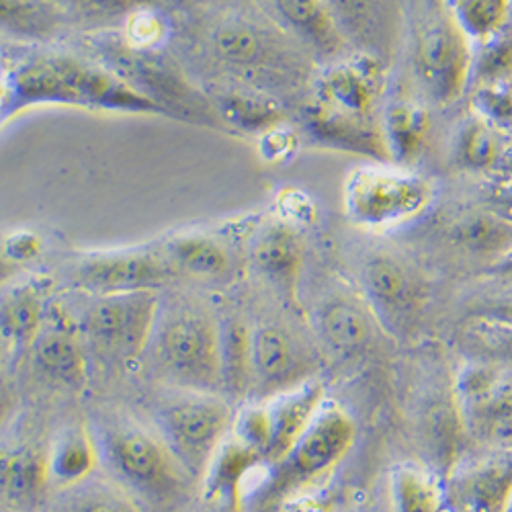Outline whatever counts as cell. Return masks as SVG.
<instances>
[{
	"label": "cell",
	"mask_w": 512,
	"mask_h": 512,
	"mask_svg": "<svg viewBox=\"0 0 512 512\" xmlns=\"http://www.w3.org/2000/svg\"><path fill=\"white\" fill-rule=\"evenodd\" d=\"M3 119L29 107L66 105L89 111L164 115L109 66L70 54L35 52L3 66Z\"/></svg>",
	"instance_id": "6da1fadb"
},
{
	"label": "cell",
	"mask_w": 512,
	"mask_h": 512,
	"mask_svg": "<svg viewBox=\"0 0 512 512\" xmlns=\"http://www.w3.org/2000/svg\"><path fill=\"white\" fill-rule=\"evenodd\" d=\"M93 433L109 476L140 504L166 510L187 498L193 480L158 431L132 418L109 416Z\"/></svg>",
	"instance_id": "7a4b0ae2"
},
{
	"label": "cell",
	"mask_w": 512,
	"mask_h": 512,
	"mask_svg": "<svg viewBox=\"0 0 512 512\" xmlns=\"http://www.w3.org/2000/svg\"><path fill=\"white\" fill-rule=\"evenodd\" d=\"M357 441L353 416L334 402H324L308 431L281 459L265 467V476L248 496L246 512H283L295 498L332 476Z\"/></svg>",
	"instance_id": "3957f363"
},
{
	"label": "cell",
	"mask_w": 512,
	"mask_h": 512,
	"mask_svg": "<svg viewBox=\"0 0 512 512\" xmlns=\"http://www.w3.org/2000/svg\"><path fill=\"white\" fill-rule=\"evenodd\" d=\"M146 355L177 390L222 392V322L203 308L162 306Z\"/></svg>",
	"instance_id": "277c9868"
},
{
	"label": "cell",
	"mask_w": 512,
	"mask_h": 512,
	"mask_svg": "<svg viewBox=\"0 0 512 512\" xmlns=\"http://www.w3.org/2000/svg\"><path fill=\"white\" fill-rule=\"evenodd\" d=\"M179 392L156 410V429L189 478L203 484L230 439L236 416L220 394Z\"/></svg>",
	"instance_id": "5b68a950"
},
{
	"label": "cell",
	"mask_w": 512,
	"mask_h": 512,
	"mask_svg": "<svg viewBox=\"0 0 512 512\" xmlns=\"http://www.w3.org/2000/svg\"><path fill=\"white\" fill-rule=\"evenodd\" d=\"M435 197L433 185L398 164L357 166L343 187L347 218L367 230H388L422 216Z\"/></svg>",
	"instance_id": "8992f818"
},
{
	"label": "cell",
	"mask_w": 512,
	"mask_h": 512,
	"mask_svg": "<svg viewBox=\"0 0 512 512\" xmlns=\"http://www.w3.org/2000/svg\"><path fill=\"white\" fill-rule=\"evenodd\" d=\"M474 70V41L461 31L443 0L429 9L416 29V78L435 103L453 105L467 91Z\"/></svg>",
	"instance_id": "52a82bcc"
},
{
	"label": "cell",
	"mask_w": 512,
	"mask_h": 512,
	"mask_svg": "<svg viewBox=\"0 0 512 512\" xmlns=\"http://www.w3.org/2000/svg\"><path fill=\"white\" fill-rule=\"evenodd\" d=\"M160 310L158 291L101 295L95 297L78 326L84 343L101 359L130 365L146 355Z\"/></svg>",
	"instance_id": "ba28073f"
},
{
	"label": "cell",
	"mask_w": 512,
	"mask_h": 512,
	"mask_svg": "<svg viewBox=\"0 0 512 512\" xmlns=\"http://www.w3.org/2000/svg\"><path fill=\"white\" fill-rule=\"evenodd\" d=\"M324 396L322 383L310 379L289 392L252 404L236 416L232 437L267 467L300 441L324 406Z\"/></svg>",
	"instance_id": "9c48e42d"
},
{
	"label": "cell",
	"mask_w": 512,
	"mask_h": 512,
	"mask_svg": "<svg viewBox=\"0 0 512 512\" xmlns=\"http://www.w3.org/2000/svg\"><path fill=\"white\" fill-rule=\"evenodd\" d=\"M453 390L465 433L482 447L512 449V365L469 359Z\"/></svg>",
	"instance_id": "30bf717a"
},
{
	"label": "cell",
	"mask_w": 512,
	"mask_h": 512,
	"mask_svg": "<svg viewBox=\"0 0 512 512\" xmlns=\"http://www.w3.org/2000/svg\"><path fill=\"white\" fill-rule=\"evenodd\" d=\"M105 66L119 74L130 87L154 101L164 115L201 125H220L211 99H205L189 80L162 58L130 44H103Z\"/></svg>",
	"instance_id": "8fae6325"
},
{
	"label": "cell",
	"mask_w": 512,
	"mask_h": 512,
	"mask_svg": "<svg viewBox=\"0 0 512 512\" xmlns=\"http://www.w3.org/2000/svg\"><path fill=\"white\" fill-rule=\"evenodd\" d=\"M361 297L383 332L406 336L422 314L424 285L398 256L377 252L363 263Z\"/></svg>",
	"instance_id": "7c38bea8"
},
{
	"label": "cell",
	"mask_w": 512,
	"mask_h": 512,
	"mask_svg": "<svg viewBox=\"0 0 512 512\" xmlns=\"http://www.w3.org/2000/svg\"><path fill=\"white\" fill-rule=\"evenodd\" d=\"M177 273L162 252L117 250L91 254L76 263L70 281L76 289L101 295H121L138 291H160Z\"/></svg>",
	"instance_id": "4fadbf2b"
},
{
	"label": "cell",
	"mask_w": 512,
	"mask_h": 512,
	"mask_svg": "<svg viewBox=\"0 0 512 512\" xmlns=\"http://www.w3.org/2000/svg\"><path fill=\"white\" fill-rule=\"evenodd\" d=\"M383 89H386V68L381 58L357 52L326 62L314 78L310 103L347 115L377 117Z\"/></svg>",
	"instance_id": "5bb4252c"
},
{
	"label": "cell",
	"mask_w": 512,
	"mask_h": 512,
	"mask_svg": "<svg viewBox=\"0 0 512 512\" xmlns=\"http://www.w3.org/2000/svg\"><path fill=\"white\" fill-rule=\"evenodd\" d=\"M250 365V394L261 402L312 379V361L306 345L281 324H261L252 328Z\"/></svg>",
	"instance_id": "9a60e30c"
},
{
	"label": "cell",
	"mask_w": 512,
	"mask_h": 512,
	"mask_svg": "<svg viewBox=\"0 0 512 512\" xmlns=\"http://www.w3.org/2000/svg\"><path fill=\"white\" fill-rule=\"evenodd\" d=\"M510 500L512 449L484 447L474 459H459L447 476L449 512H504Z\"/></svg>",
	"instance_id": "2e32d148"
},
{
	"label": "cell",
	"mask_w": 512,
	"mask_h": 512,
	"mask_svg": "<svg viewBox=\"0 0 512 512\" xmlns=\"http://www.w3.org/2000/svg\"><path fill=\"white\" fill-rule=\"evenodd\" d=\"M87 343L80 326L50 310L46 326L41 328L31 345V361L39 375L52 386L80 392L89 381Z\"/></svg>",
	"instance_id": "e0dca14e"
},
{
	"label": "cell",
	"mask_w": 512,
	"mask_h": 512,
	"mask_svg": "<svg viewBox=\"0 0 512 512\" xmlns=\"http://www.w3.org/2000/svg\"><path fill=\"white\" fill-rule=\"evenodd\" d=\"M304 130L324 148L392 164L381 117H357L308 103L304 109Z\"/></svg>",
	"instance_id": "ac0fdd59"
},
{
	"label": "cell",
	"mask_w": 512,
	"mask_h": 512,
	"mask_svg": "<svg viewBox=\"0 0 512 512\" xmlns=\"http://www.w3.org/2000/svg\"><path fill=\"white\" fill-rule=\"evenodd\" d=\"M250 265L285 302H297L304 269V240L287 222H269L250 240Z\"/></svg>",
	"instance_id": "d6986e66"
},
{
	"label": "cell",
	"mask_w": 512,
	"mask_h": 512,
	"mask_svg": "<svg viewBox=\"0 0 512 512\" xmlns=\"http://www.w3.org/2000/svg\"><path fill=\"white\" fill-rule=\"evenodd\" d=\"M377 332L383 330L363 297H332L316 312L320 343L338 359L363 355L375 343Z\"/></svg>",
	"instance_id": "ffe728a7"
},
{
	"label": "cell",
	"mask_w": 512,
	"mask_h": 512,
	"mask_svg": "<svg viewBox=\"0 0 512 512\" xmlns=\"http://www.w3.org/2000/svg\"><path fill=\"white\" fill-rule=\"evenodd\" d=\"M283 25L326 62L347 56L349 41L326 0H273Z\"/></svg>",
	"instance_id": "44dd1931"
},
{
	"label": "cell",
	"mask_w": 512,
	"mask_h": 512,
	"mask_svg": "<svg viewBox=\"0 0 512 512\" xmlns=\"http://www.w3.org/2000/svg\"><path fill=\"white\" fill-rule=\"evenodd\" d=\"M349 44L379 56L390 46L394 29L392 0H326Z\"/></svg>",
	"instance_id": "7402d4cb"
},
{
	"label": "cell",
	"mask_w": 512,
	"mask_h": 512,
	"mask_svg": "<svg viewBox=\"0 0 512 512\" xmlns=\"http://www.w3.org/2000/svg\"><path fill=\"white\" fill-rule=\"evenodd\" d=\"M213 50L238 70L269 72L281 62L283 52L265 29L244 19H228L213 31Z\"/></svg>",
	"instance_id": "603a6c76"
},
{
	"label": "cell",
	"mask_w": 512,
	"mask_h": 512,
	"mask_svg": "<svg viewBox=\"0 0 512 512\" xmlns=\"http://www.w3.org/2000/svg\"><path fill=\"white\" fill-rule=\"evenodd\" d=\"M162 254L177 275L201 281H224L234 271L230 250L213 236L189 232L164 242Z\"/></svg>",
	"instance_id": "cb8c5ba5"
},
{
	"label": "cell",
	"mask_w": 512,
	"mask_h": 512,
	"mask_svg": "<svg viewBox=\"0 0 512 512\" xmlns=\"http://www.w3.org/2000/svg\"><path fill=\"white\" fill-rule=\"evenodd\" d=\"M50 310L48 297L37 283H23L7 291L0 308V328L7 349L15 355L29 351L46 326Z\"/></svg>",
	"instance_id": "d4e9b609"
},
{
	"label": "cell",
	"mask_w": 512,
	"mask_h": 512,
	"mask_svg": "<svg viewBox=\"0 0 512 512\" xmlns=\"http://www.w3.org/2000/svg\"><path fill=\"white\" fill-rule=\"evenodd\" d=\"M52 482L62 488H76L93 476L101 463L93 429L84 424H68L48 449Z\"/></svg>",
	"instance_id": "484cf974"
},
{
	"label": "cell",
	"mask_w": 512,
	"mask_h": 512,
	"mask_svg": "<svg viewBox=\"0 0 512 512\" xmlns=\"http://www.w3.org/2000/svg\"><path fill=\"white\" fill-rule=\"evenodd\" d=\"M52 484L48 453L21 445L3 455V496L17 510H33Z\"/></svg>",
	"instance_id": "4316f807"
},
{
	"label": "cell",
	"mask_w": 512,
	"mask_h": 512,
	"mask_svg": "<svg viewBox=\"0 0 512 512\" xmlns=\"http://www.w3.org/2000/svg\"><path fill=\"white\" fill-rule=\"evenodd\" d=\"M213 109L228 127L244 134L265 136L281 127L285 113L281 105L261 91L254 89H230L220 91L211 99Z\"/></svg>",
	"instance_id": "83f0119b"
},
{
	"label": "cell",
	"mask_w": 512,
	"mask_h": 512,
	"mask_svg": "<svg viewBox=\"0 0 512 512\" xmlns=\"http://www.w3.org/2000/svg\"><path fill=\"white\" fill-rule=\"evenodd\" d=\"M383 134L392 154V164L406 166L410 164L426 144L431 130V119L414 101H392L381 115Z\"/></svg>",
	"instance_id": "f1b7e54d"
},
{
	"label": "cell",
	"mask_w": 512,
	"mask_h": 512,
	"mask_svg": "<svg viewBox=\"0 0 512 512\" xmlns=\"http://www.w3.org/2000/svg\"><path fill=\"white\" fill-rule=\"evenodd\" d=\"M392 512H447L445 488L435 472L402 463L390 476Z\"/></svg>",
	"instance_id": "f546056e"
},
{
	"label": "cell",
	"mask_w": 512,
	"mask_h": 512,
	"mask_svg": "<svg viewBox=\"0 0 512 512\" xmlns=\"http://www.w3.org/2000/svg\"><path fill=\"white\" fill-rule=\"evenodd\" d=\"M449 234L459 248L472 254L490 256L494 263L512 250V224L496 213H465L451 224Z\"/></svg>",
	"instance_id": "4dcf8cb0"
},
{
	"label": "cell",
	"mask_w": 512,
	"mask_h": 512,
	"mask_svg": "<svg viewBox=\"0 0 512 512\" xmlns=\"http://www.w3.org/2000/svg\"><path fill=\"white\" fill-rule=\"evenodd\" d=\"M250 332L238 320L222 322V392L230 398H242L252 390Z\"/></svg>",
	"instance_id": "1f68e13d"
},
{
	"label": "cell",
	"mask_w": 512,
	"mask_h": 512,
	"mask_svg": "<svg viewBox=\"0 0 512 512\" xmlns=\"http://www.w3.org/2000/svg\"><path fill=\"white\" fill-rule=\"evenodd\" d=\"M445 5L474 44L496 39L510 13V0H445Z\"/></svg>",
	"instance_id": "d6a6232c"
},
{
	"label": "cell",
	"mask_w": 512,
	"mask_h": 512,
	"mask_svg": "<svg viewBox=\"0 0 512 512\" xmlns=\"http://www.w3.org/2000/svg\"><path fill=\"white\" fill-rule=\"evenodd\" d=\"M461 345L469 359H486L512 365V328L467 318L461 330Z\"/></svg>",
	"instance_id": "836d02e7"
},
{
	"label": "cell",
	"mask_w": 512,
	"mask_h": 512,
	"mask_svg": "<svg viewBox=\"0 0 512 512\" xmlns=\"http://www.w3.org/2000/svg\"><path fill=\"white\" fill-rule=\"evenodd\" d=\"M498 152V144L494 138V127L486 123L482 117L467 121L457 140V156L465 166L482 168L488 166Z\"/></svg>",
	"instance_id": "e575fe53"
},
{
	"label": "cell",
	"mask_w": 512,
	"mask_h": 512,
	"mask_svg": "<svg viewBox=\"0 0 512 512\" xmlns=\"http://www.w3.org/2000/svg\"><path fill=\"white\" fill-rule=\"evenodd\" d=\"M3 25L21 35H39L54 25V13L41 0H3Z\"/></svg>",
	"instance_id": "d590c367"
},
{
	"label": "cell",
	"mask_w": 512,
	"mask_h": 512,
	"mask_svg": "<svg viewBox=\"0 0 512 512\" xmlns=\"http://www.w3.org/2000/svg\"><path fill=\"white\" fill-rule=\"evenodd\" d=\"M72 512H144V508L125 490L119 492L109 488H97L78 496Z\"/></svg>",
	"instance_id": "8d00e7d4"
},
{
	"label": "cell",
	"mask_w": 512,
	"mask_h": 512,
	"mask_svg": "<svg viewBox=\"0 0 512 512\" xmlns=\"http://www.w3.org/2000/svg\"><path fill=\"white\" fill-rule=\"evenodd\" d=\"M476 107L480 117L490 123L494 130L496 125L512 123V99L506 95V91H500L496 84H490V87H484L476 93Z\"/></svg>",
	"instance_id": "74e56055"
},
{
	"label": "cell",
	"mask_w": 512,
	"mask_h": 512,
	"mask_svg": "<svg viewBox=\"0 0 512 512\" xmlns=\"http://www.w3.org/2000/svg\"><path fill=\"white\" fill-rule=\"evenodd\" d=\"M469 318L512 328V287H506L504 291L480 302L469 314Z\"/></svg>",
	"instance_id": "f35d334b"
},
{
	"label": "cell",
	"mask_w": 512,
	"mask_h": 512,
	"mask_svg": "<svg viewBox=\"0 0 512 512\" xmlns=\"http://www.w3.org/2000/svg\"><path fill=\"white\" fill-rule=\"evenodd\" d=\"M134 19L130 23V37H127V44L134 48H150L154 41L162 37V21L152 17V13H132Z\"/></svg>",
	"instance_id": "ab89813d"
},
{
	"label": "cell",
	"mask_w": 512,
	"mask_h": 512,
	"mask_svg": "<svg viewBox=\"0 0 512 512\" xmlns=\"http://www.w3.org/2000/svg\"><path fill=\"white\" fill-rule=\"evenodd\" d=\"M205 500L209 504V512H246L242 486L207 488Z\"/></svg>",
	"instance_id": "60d3db41"
},
{
	"label": "cell",
	"mask_w": 512,
	"mask_h": 512,
	"mask_svg": "<svg viewBox=\"0 0 512 512\" xmlns=\"http://www.w3.org/2000/svg\"><path fill=\"white\" fill-rule=\"evenodd\" d=\"M41 242L31 232H15L5 240V259L13 263H25L39 254Z\"/></svg>",
	"instance_id": "b9f144b4"
},
{
	"label": "cell",
	"mask_w": 512,
	"mask_h": 512,
	"mask_svg": "<svg viewBox=\"0 0 512 512\" xmlns=\"http://www.w3.org/2000/svg\"><path fill=\"white\" fill-rule=\"evenodd\" d=\"M62 3L91 13H134L144 0H62Z\"/></svg>",
	"instance_id": "7bdbcfd3"
},
{
	"label": "cell",
	"mask_w": 512,
	"mask_h": 512,
	"mask_svg": "<svg viewBox=\"0 0 512 512\" xmlns=\"http://www.w3.org/2000/svg\"><path fill=\"white\" fill-rule=\"evenodd\" d=\"M490 273L496 275V277H502V279H510V281H512V250H510L506 256H502L500 261H496V263L492 265Z\"/></svg>",
	"instance_id": "ee69618b"
},
{
	"label": "cell",
	"mask_w": 512,
	"mask_h": 512,
	"mask_svg": "<svg viewBox=\"0 0 512 512\" xmlns=\"http://www.w3.org/2000/svg\"><path fill=\"white\" fill-rule=\"evenodd\" d=\"M504 512H512V500L508 502V506H506V510Z\"/></svg>",
	"instance_id": "f6af8a7d"
}]
</instances>
